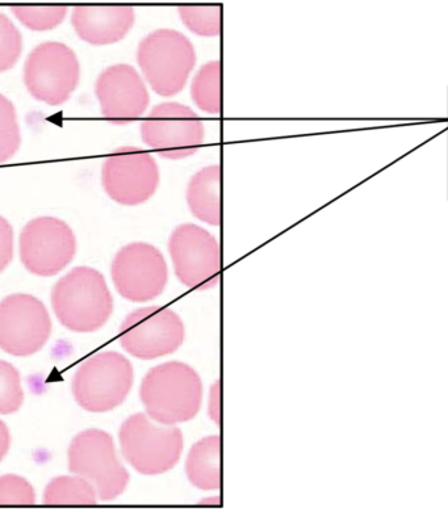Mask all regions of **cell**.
<instances>
[{
    "label": "cell",
    "mask_w": 448,
    "mask_h": 512,
    "mask_svg": "<svg viewBox=\"0 0 448 512\" xmlns=\"http://www.w3.org/2000/svg\"><path fill=\"white\" fill-rule=\"evenodd\" d=\"M104 190L113 201L136 207L152 199L161 183L156 159L135 146H123L112 151L103 163Z\"/></svg>",
    "instance_id": "obj_11"
},
{
    "label": "cell",
    "mask_w": 448,
    "mask_h": 512,
    "mask_svg": "<svg viewBox=\"0 0 448 512\" xmlns=\"http://www.w3.org/2000/svg\"><path fill=\"white\" fill-rule=\"evenodd\" d=\"M77 239L66 222L53 217L35 218L20 235V259L33 275L49 278L69 266Z\"/></svg>",
    "instance_id": "obj_13"
},
{
    "label": "cell",
    "mask_w": 448,
    "mask_h": 512,
    "mask_svg": "<svg viewBox=\"0 0 448 512\" xmlns=\"http://www.w3.org/2000/svg\"><path fill=\"white\" fill-rule=\"evenodd\" d=\"M35 503V490L23 477L14 474L0 477V506H31Z\"/></svg>",
    "instance_id": "obj_26"
},
{
    "label": "cell",
    "mask_w": 448,
    "mask_h": 512,
    "mask_svg": "<svg viewBox=\"0 0 448 512\" xmlns=\"http://www.w3.org/2000/svg\"><path fill=\"white\" fill-rule=\"evenodd\" d=\"M52 305L61 325L74 333L102 329L113 312L106 279L90 267L74 268L58 280L52 292Z\"/></svg>",
    "instance_id": "obj_2"
},
{
    "label": "cell",
    "mask_w": 448,
    "mask_h": 512,
    "mask_svg": "<svg viewBox=\"0 0 448 512\" xmlns=\"http://www.w3.org/2000/svg\"><path fill=\"white\" fill-rule=\"evenodd\" d=\"M137 64L152 90L171 98L184 90L195 69V46L182 32L157 29L138 45Z\"/></svg>",
    "instance_id": "obj_3"
},
{
    "label": "cell",
    "mask_w": 448,
    "mask_h": 512,
    "mask_svg": "<svg viewBox=\"0 0 448 512\" xmlns=\"http://www.w3.org/2000/svg\"><path fill=\"white\" fill-rule=\"evenodd\" d=\"M22 46L19 29L0 12V73L15 66L22 54Z\"/></svg>",
    "instance_id": "obj_25"
},
{
    "label": "cell",
    "mask_w": 448,
    "mask_h": 512,
    "mask_svg": "<svg viewBox=\"0 0 448 512\" xmlns=\"http://www.w3.org/2000/svg\"><path fill=\"white\" fill-rule=\"evenodd\" d=\"M119 338L129 355L154 360L179 350L186 339V327L173 310L148 306L128 314L120 326Z\"/></svg>",
    "instance_id": "obj_10"
},
{
    "label": "cell",
    "mask_w": 448,
    "mask_h": 512,
    "mask_svg": "<svg viewBox=\"0 0 448 512\" xmlns=\"http://www.w3.org/2000/svg\"><path fill=\"white\" fill-rule=\"evenodd\" d=\"M95 92L103 116L117 125L140 119L150 104L144 78L127 64L107 67L96 81Z\"/></svg>",
    "instance_id": "obj_15"
},
{
    "label": "cell",
    "mask_w": 448,
    "mask_h": 512,
    "mask_svg": "<svg viewBox=\"0 0 448 512\" xmlns=\"http://www.w3.org/2000/svg\"><path fill=\"white\" fill-rule=\"evenodd\" d=\"M119 440L124 459L144 476H159L177 467L184 449L180 428L161 425L142 413L121 425Z\"/></svg>",
    "instance_id": "obj_4"
},
{
    "label": "cell",
    "mask_w": 448,
    "mask_h": 512,
    "mask_svg": "<svg viewBox=\"0 0 448 512\" xmlns=\"http://www.w3.org/2000/svg\"><path fill=\"white\" fill-rule=\"evenodd\" d=\"M133 365L119 352H100L79 367L73 380L77 404L90 413H107L124 404L133 386Z\"/></svg>",
    "instance_id": "obj_5"
},
{
    "label": "cell",
    "mask_w": 448,
    "mask_h": 512,
    "mask_svg": "<svg viewBox=\"0 0 448 512\" xmlns=\"http://www.w3.org/2000/svg\"><path fill=\"white\" fill-rule=\"evenodd\" d=\"M98 493L89 480L78 477H57L46 486L45 505L50 506H94Z\"/></svg>",
    "instance_id": "obj_20"
},
{
    "label": "cell",
    "mask_w": 448,
    "mask_h": 512,
    "mask_svg": "<svg viewBox=\"0 0 448 512\" xmlns=\"http://www.w3.org/2000/svg\"><path fill=\"white\" fill-rule=\"evenodd\" d=\"M22 379L14 365L0 360V414H14L22 407Z\"/></svg>",
    "instance_id": "obj_24"
},
{
    "label": "cell",
    "mask_w": 448,
    "mask_h": 512,
    "mask_svg": "<svg viewBox=\"0 0 448 512\" xmlns=\"http://www.w3.org/2000/svg\"><path fill=\"white\" fill-rule=\"evenodd\" d=\"M135 20L131 6H77L71 15L79 39L96 46L119 43L132 31Z\"/></svg>",
    "instance_id": "obj_16"
},
{
    "label": "cell",
    "mask_w": 448,
    "mask_h": 512,
    "mask_svg": "<svg viewBox=\"0 0 448 512\" xmlns=\"http://www.w3.org/2000/svg\"><path fill=\"white\" fill-rule=\"evenodd\" d=\"M14 256V230L6 218L0 216V272L6 270Z\"/></svg>",
    "instance_id": "obj_27"
},
{
    "label": "cell",
    "mask_w": 448,
    "mask_h": 512,
    "mask_svg": "<svg viewBox=\"0 0 448 512\" xmlns=\"http://www.w3.org/2000/svg\"><path fill=\"white\" fill-rule=\"evenodd\" d=\"M68 456L70 472L89 480L100 501H113L128 488L131 477L108 432L96 428L81 432L71 442Z\"/></svg>",
    "instance_id": "obj_6"
},
{
    "label": "cell",
    "mask_w": 448,
    "mask_h": 512,
    "mask_svg": "<svg viewBox=\"0 0 448 512\" xmlns=\"http://www.w3.org/2000/svg\"><path fill=\"white\" fill-rule=\"evenodd\" d=\"M11 446V435L10 430L4 425V422L0 421V461L6 457Z\"/></svg>",
    "instance_id": "obj_29"
},
{
    "label": "cell",
    "mask_w": 448,
    "mask_h": 512,
    "mask_svg": "<svg viewBox=\"0 0 448 512\" xmlns=\"http://www.w3.org/2000/svg\"><path fill=\"white\" fill-rule=\"evenodd\" d=\"M180 20L195 35L217 37L223 25V7L217 6H182L178 8Z\"/></svg>",
    "instance_id": "obj_21"
},
{
    "label": "cell",
    "mask_w": 448,
    "mask_h": 512,
    "mask_svg": "<svg viewBox=\"0 0 448 512\" xmlns=\"http://www.w3.org/2000/svg\"><path fill=\"white\" fill-rule=\"evenodd\" d=\"M220 381H216L215 384L212 385L211 394H209L208 401V414L209 418L212 419L213 422L216 423L217 426H220L221 423V390H220Z\"/></svg>",
    "instance_id": "obj_28"
},
{
    "label": "cell",
    "mask_w": 448,
    "mask_h": 512,
    "mask_svg": "<svg viewBox=\"0 0 448 512\" xmlns=\"http://www.w3.org/2000/svg\"><path fill=\"white\" fill-rule=\"evenodd\" d=\"M66 6H14L11 11L25 27L33 31H48L64 22Z\"/></svg>",
    "instance_id": "obj_23"
},
{
    "label": "cell",
    "mask_w": 448,
    "mask_h": 512,
    "mask_svg": "<svg viewBox=\"0 0 448 512\" xmlns=\"http://www.w3.org/2000/svg\"><path fill=\"white\" fill-rule=\"evenodd\" d=\"M169 253L175 275L186 287L208 291L219 285L223 266L220 243L202 226L179 225L170 235Z\"/></svg>",
    "instance_id": "obj_9"
},
{
    "label": "cell",
    "mask_w": 448,
    "mask_h": 512,
    "mask_svg": "<svg viewBox=\"0 0 448 512\" xmlns=\"http://www.w3.org/2000/svg\"><path fill=\"white\" fill-rule=\"evenodd\" d=\"M141 138L159 157L184 159L198 153L205 127L194 109L182 103L158 104L142 121Z\"/></svg>",
    "instance_id": "obj_7"
},
{
    "label": "cell",
    "mask_w": 448,
    "mask_h": 512,
    "mask_svg": "<svg viewBox=\"0 0 448 512\" xmlns=\"http://www.w3.org/2000/svg\"><path fill=\"white\" fill-rule=\"evenodd\" d=\"M223 67L219 60L209 61L200 67L191 83V98L196 107L212 116L223 112Z\"/></svg>",
    "instance_id": "obj_19"
},
{
    "label": "cell",
    "mask_w": 448,
    "mask_h": 512,
    "mask_svg": "<svg viewBox=\"0 0 448 512\" xmlns=\"http://www.w3.org/2000/svg\"><path fill=\"white\" fill-rule=\"evenodd\" d=\"M188 208L198 220L211 226L221 224V166L212 165L196 172L187 186Z\"/></svg>",
    "instance_id": "obj_17"
},
{
    "label": "cell",
    "mask_w": 448,
    "mask_h": 512,
    "mask_svg": "<svg viewBox=\"0 0 448 512\" xmlns=\"http://www.w3.org/2000/svg\"><path fill=\"white\" fill-rule=\"evenodd\" d=\"M204 386L191 365L169 362L150 369L140 386L146 414L161 425L175 426L196 418L203 405Z\"/></svg>",
    "instance_id": "obj_1"
},
{
    "label": "cell",
    "mask_w": 448,
    "mask_h": 512,
    "mask_svg": "<svg viewBox=\"0 0 448 512\" xmlns=\"http://www.w3.org/2000/svg\"><path fill=\"white\" fill-rule=\"evenodd\" d=\"M113 284L125 300L148 302L161 296L169 281L165 256L156 246L133 242L113 258Z\"/></svg>",
    "instance_id": "obj_12"
},
{
    "label": "cell",
    "mask_w": 448,
    "mask_h": 512,
    "mask_svg": "<svg viewBox=\"0 0 448 512\" xmlns=\"http://www.w3.org/2000/svg\"><path fill=\"white\" fill-rule=\"evenodd\" d=\"M20 142L22 136L14 104L0 94V163L14 157Z\"/></svg>",
    "instance_id": "obj_22"
},
{
    "label": "cell",
    "mask_w": 448,
    "mask_h": 512,
    "mask_svg": "<svg viewBox=\"0 0 448 512\" xmlns=\"http://www.w3.org/2000/svg\"><path fill=\"white\" fill-rule=\"evenodd\" d=\"M81 78L77 54L68 45L48 41L32 50L24 66V82L33 98L60 106L68 102Z\"/></svg>",
    "instance_id": "obj_8"
},
{
    "label": "cell",
    "mask_w": 448,
    "mask_h": 512,
    "mask_svg": "<svg viewBox=\"0 0 448 512\" xmlns=\"http://www.w3.org/2000/svg\"><path fill=\"white\" fill-rule=\"evenodd\" d=\"M186 474L191 484L200 490L212 491L221 488V438L207 436L199 440L188 453Z\"/></svg>",
    "instance_id": "obj_18"
},
{
    "label": "cell",
    "mask_w": 448,
    "mask_h": 512,
    "mask_svg": "<svg viewBox=\"0 0 448 512\" xmlns=\"http://www.w3.org/2000/svg\"><path fill=\"white\" fill-rule=\"evenodd\" d=\"M52 334L45 305L31 295H11L0 301V348L14 356L39 352Z\"/></svg>",
    "instance_id": "obj_14"
}]
</instances>
